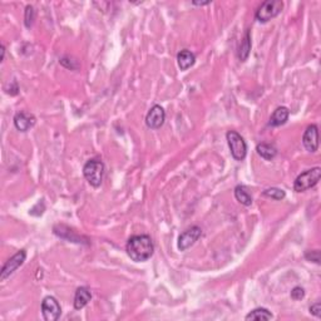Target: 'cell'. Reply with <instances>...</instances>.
Segmentation results:
<instances>
[{
    "label": "cell",
    "mask_w": 321,
    "mask_h": 321,
    "mask_svg": "<svg viewBox=\"0 0 321 321\" xmlns=\"http://www.w3.org/2000/svg\"><path fill=\"white\" fill-rule=\"evenodd\" d=\"M196 62V55L188 49L181 50L177 54V63L181 71H187Z\"/></svg>",
    "instance_id": "obj_13"
},
{
    "label": "cell",
    "mask_w": 321,
    "mask_h": 321,
    "mask_svg": "<svg viewBox=\"0 0 321 321\" xmlns=\"http://www.w3.org/2000/svg\"><path fill=\"white\" fill-rule=\"evenodd\" d=\"M321 178V168L314 167L311 170L305 171L301 175L298 176V178L294 182V190L296 192H304L310 188L315 187Z\"/></svg>",
    "instance_id": "obj_4"
},
{
    "label": "cell",
    "mask_w": 321,
    "mask_h": 321,
    "mask_svg": "<svg viewBox=\"0 0 321 321\" xmlns=\"http://www.w3.org/2000/svg\"><path fill=\"white\" fill-rule=\"evenodd\" d=\"M4 58H5V45L1 44V62H4Z\"/></svg>",
    "instance_id": "obj_25"
},
{
    "label": "cell",
    "mask_w": 321,
    "mask_h": 321,
    "mask_svg": "<svg viewBox=\"0 0 321 321\" xmlns=\"http://www.w3.org/2000/svg\"><path fill=\"white\" fill-rule=\"evenodd\" d=\"M62 309L59 303L53 296H47L42 301V315L45 321H57L60 318Z\"/></svg>",
    "instance_id": "obj_7"
},
{
    "label": "cell",
    "mask_w": 321,
    "mask_h": 321,
    "mask_svg": "<svg viewBox=\"0 0 321 321\" xmlns=\"http://www.w3.org/2000/svg\"><path fill=\"white\" fill-rule=\"evenodd\" d=\"M92 299V293L88 287L82 286L78 287L76 291V295H74V309L76 310H81L84 306H87V304L91 301Z\"/></svg>",
    "instance_id": "obj_12"
},
{
    "label": "cell",
    "mask_w": 321,
    "mask_h": 321,
    "mask_svg": "<svg viewBox=\"0 0 321 321\" xmlns=\"http://www.w3.org/2000/svg\"><path fill=\"white\" fill-rule=\"evenodd\" d=\"M35 124V117L31 113L20 110L14 117V125L18 131L26 132Z\"/></svg>",
    "instance_id": "obj_11"
},
{
    "label": "cell",
    "mask_w": 321,
    "mask_h": 321,
    "mask_svg": "<svg viewBox=\"0 0 321 321\" xmlns=\"http://www.w3.org/2000/svg\"><path fill=\"white\" fill-rule=\"evenodd\" d=\"M35 20V10L31 5H26L25 13H24V24L26 28H30Z\"/></svg>",
    "instance_id": "obj_20"
},
{
    "label": "cell",
    "mask_w": 321,
    "mask_h": 321,
    "mask_svg": "<svg viewBox=\"0 0 321 321\" xmlns=\"http://www.w3.org/2000/svg\"><path fill=\"white\" fill-rule=\"evenodd\" d=\"M282 8H284V3L280 1V0H267V1H264L259 6V9L256 10V20L260 21V23H267L271 19L276 18L282 11Z\"/></svg>",
    "instance_id": "obj_3"
},
{
    "label": "cell",
    "mask_w": 321,
    "mask_h": 321,
    "mask_svg": "<svg viewBox=\"0 0 321 321\" xmlns=\"http://www.w3.org/2000/svg\"><path fill=\"white\" fill-rule=\"evenodd\" d=\"M272 314L265 308H257L246 315V320H271Z\"/></svg>",
    "instance_id": "obj_18"
},
{
    "label": "cell",
    "mask_w": 321,
    "mask_h": 321,
    "mask_svg": "<svg viewBox=\"0 0 321 321\" xmlns=\"http://www.w3.org/2000/svg\"><path fill=\"white\" fill-rule=\"evenodd\" d=\"M256 152H257V154H259L260 157H262V158L266 159V161H271V159H274L277 154L276 147H275L274 144H270V143L257 144V147H256Z\"/></svg>",
    "instance_id": "obj_15"
},
{
    "label": "cell",
    "mask_w": 321,
    "mask_h": 321,
    "mask_svg": "<svg viewBox=\"0 0 321 321\" xmlns=\"http://www.w3.org/2000/svg\"><path fill=\"white\" fill-rule=\"evenodd\" d=\"M250 52H251V34H250V31L247 30L246 31L245 37H243L242 40H241L240 47H238V52H237L238 59H240L241 62H246L248 55H250Z\"/></svg>",
    "instance_id": "obj_16"
},
{
    "label": "cell",
    "mask_w": 321,
    "mask_h": 321,
    "mask_svg": "<svg viewBox=\"0 0 321 321\" xmlns=\"http://www.w3.org/2000/svg\"><path fill=\"white\" fill-rule=\"evenodd\" d=\"M125 250L133 261L144 262L153 255L154 245L148 235H136L128 240Z\"/></svg>",
    "instance_id": "obj_1"
},
{
    "label": "cell",
    "mask_w": 321,
    "mask_h": 321,
    "mask_svg": "<svg viewBox=\"0 0 321 321\" xmlns=\"http://www.w3.org/2000/svg\"><path fill=\"white\" fill-rule=\"evenodd\" d=\"M166 120V112L161 106L154 105L146 115V124L151 129H158Z\"/></svg>",
    "instance_id": "obj_9"
},
{
    "label": "cell",
    "mask_w": 321,
    "mask_h": 321,
    "mask_svg": "<svg viewBox=\"0 0 321 321\" xmlns=\"http://www.w3.org/2000/svg\"><path fill=\"white\" fill-rule=\"evenodd\" d=\"M303 144L309 152H316L319 149V132L318 125L311 124L306 128L303 136Z\"/></svg>",
    "instance_id": "obj_10"
},
{
    "label": "cell",
    "mask_w": 321,
    "mask_h": 321,
    "mask_svg": "<svg viewBox=\"0 0 321 321\" xmlns=\"http://www.w3.org/2000/svg\"><path fill=\"white\" fill-rule=\"evenodd\" d=\"M304 296H305V290L301 286H296L291 290V299L293 300H301V299H304Z\"/></svg>",
    "instance_id": "obj_22"
},
{
    "label": "cell",
    "mask_w": 321,
    "mask_h": 321,
    "mask_svg": "<svg viewBox=\"0 0 321 321\" xmlns=\"http://www.w3.org/2000/svg\"><path fill=\"white\" fill-rule=\"evenodd\" d=\"M289 115H290V110L287 109L286 107L276 108L271 114V117H270L269 125H271V127H280V125L285 124L287 122Z\"/></svg>",
    "instance_id": "obj_14"
},
{
    "label": "cell",
    "mask_w": 321,
    "mask_h": 321,
    "mask_svg": "<svg viewBox=\"0 0 321 321\" xmlns=\"http://www.w3.org/2000/svg\"><path fill=\"white\" fill-rule=\"evenodd\" d=\"M211 1H194V5H199V6H202V5H207V4H210Z\"/></svg>",
    "instance_id": "obj_24"
},
{
    "label": "cell",
    "mask_w": 321,
    "mask_h": 321,
    "mask_svg": "<svg viewBox=\"0 0 321 321\" xmlns=\"http://www.w3.org/2000/svg\"><path fill=\"white\" fill-rule=\"evenodd\" d=\"M305 259L308 261L315 262V264H320V252L319 250H313V251H306L305 252Z\"/></svg>",
    "instance_id": "obj_21"
},
{
    "label": "cell",
    "mask_w": 321,
    "mask_h": 321,
    "mask_svg": "<svg viewBox=\"0 0 321 321\" xmlns=\"http://www.w3.org/2000/svg\"><path fill=\"white\" fill-rule=\"evenodd\" d=\"M202 236V230L199 226H192L191 228L186 230L185 232H182L178 237L177 247L180 251H186L187 248H190L191 246H194L196 243V241L199 240Z\"/></svg>",
    "instance_id": "obj_8"
},
{
    "label": "cell",
    "mask_w": 321,
    "mask_h": 321,
    "mask_svg": "<svg viewBox=\"0 0 321 321\" xmlns=\"http://www.w3.org/2000/svg\"><path fill=\"white\" fill-rule=\"evenodd\" d=\"M226 139H227L228 147H230L231 156L236 159V161H243L247 154V144H246L245 139L241 137L235 131H228L226 134Z\"/></svg>",
    "instance_id": "obj_5"
},
{
    "label": "cell",
    "mask_w": 321,
    "mask_h": 321,
    "mask_svg": "<svg viewBox=\"0 0 321 321\" xmlns=\"http://www.w3.org/2000/svg\"><path fill=\"white\" fill-rule=\"evenodd\" d=\"M310 313L313 314L314 316H316V318H321V304L316 303V304H314V305H311Z\"/></svg>",
    "instance_id": "obj_23"
},
{
    "label": "cell",
    "mask_w": 321,
    "mask_h": 321,
    "mask_svg": "<svg viewBox=\"0 0 321 321\" xmlns=\"http://www.w3.org/2000/svg\"><path fill=\"white\" fill-rule=\"evenodd\" d=\"M83 175L89 185L96 188L100 187L105 175V163L100 159H89L83 167Z\"/></svg>",
    "instance_id": "obj_2"
},
{
    "label": "cell",
    "mask_w": 321,
    "mask_h": 321,
    "mask_svg": "<svg viewBox=\"0 0 321 321\" xmlns=\"http://www.w3.org/2000/svg\"><path fill=\"white\" fill-rule=\"evenodd\" d=\"M235 197L241 205H243V206H251V204H252V197H251V195L247 192L245 186H236Z\"/></svg>",
    "instance_id": "obj_17"
},
{
    "label": "cell",
    "mask_w": 321,
    "mask_h": 321,
    "mask_svg": "<svg viewBox=\"0 0 321 321\" xmlns=\"http://www.w3.org/2000/svg\"><path fill=\"white\" fill-rule=\"evenodd\" d=\"M25 259H26L25 250L18 251L13 257H10V259L4 264L3 269H1V272H0V281H5V279H8L11 274H14V272H15L16 270L24 264Z\"/></svg>",
    "instance_id": "obj_6"
},
{
    "label": "cell",
    "mask_w": 321,
    "mask_h": 321,
    "mask_svg": "<svg viewBox=\"0 0 321 321\" xmlns=\"http://www.w3.org/2000/svg\"><path fill=\"white\" fill-rule=\"evenodd\" d=\"M264 196L275 200V201H282L286 197V194H285V191L281 190V188L271 187L264 191Z\"/></svg>",
    "instance_id": "obj_19"
}]
</instances>
